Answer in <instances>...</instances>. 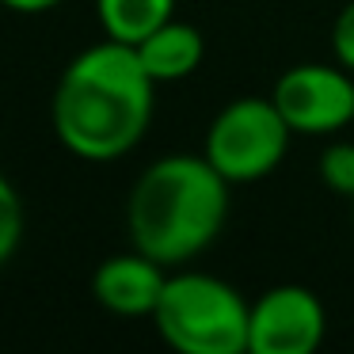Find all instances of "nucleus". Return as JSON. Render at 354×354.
Listing matches in <instances>:
<instances>
[{
	"mask_svg": "<svg viewBox=\"0 0 354 354\" xmlns=\"http://www.w3.org/2000/svg\"><path fill=\"white\" fill-rule=\"evenodd\" d=\"M324 335H328V313L308 286L282 282L252 301L248 354H313Z\"/></svg>",
	"mask_w": 354,
	"mask_h": 354,
	"instance_id": "6",
	"label": "nucleus"
},
{
	"mask_svg": "<svg viewBox=\"0 0 354 354\" xmlns=\"http://www.w3.org/2000/svg\"><path fill=\"white\" fill-rule=\"evenodd\" d=\"M95 16L107 39L138 46L145 35L176 16V0H95Z\"/></svg>",
	"mask_w": 354,
	"mask_h": 354,
	"instance_id": "9",
	"label": "nucleus"
},
{
	"mask_svg": "<svg viewBox=\"0 0 354 354\" xmlns=\"http://www.w3.org/2000/svg\"><path fill=\"white\" fill-rule=\"evenodd\" d=\"M156 80L138 50L103 39L65 65L54 88V133L80 160H118L149 133Z\"/></svg>",
	"mask_w": 354,
	"mask_h": 354,
	"instance_id": "1",
	"label": "nucleus"
},
{
	"mask_svg": "<svg viewBox=\"0 0 354 354\" xmlns=\"http://www.w3.org/2000/svg\"><path fill=\"white\" fill-rule=\"evenodd\" d=\"M229 179L191 153L153 160L126 198V229L138 252L164 267L202 255L229 221Z\"/></svg>",
	"mask_w": 354,
	"mask_h": 354,
	"instance_id": "2",
	"label": "nucleus"
},
{
	"mask_svg": "<svg viewBox=\"0 0 354 354\" xmlns=\"http://www.w3.org/2000/svg\"><path fill=\"white\" fill-rule=\"evenodd\" d=\"M320 179L331 194L354 198V141H331L320 153Z\"/></svg>",
	"mask_w": 354,
	"mask_h": 354,
	"instance_id": "10",
	"label": "nucleus"
},
{
	"mask_svg": "<svg viewBox=\"0 0 354 354\" xmlns=\"http://www.w3.org/2000/svg\"><path fill=\"white\" fill-rule=\"evenodd\" d=\"M138 57L145 65V73L156 80V84H171V80L191 77L194 69L206 57V42H202V31L183 19L171 16L168 24H160L153 35L138 42Z\"/></svg>",
	"mask_w": 354,
	"mask_h": 354,
	"instance_id": "8",
	"label": "nucleus"
},
{
	"mask_svg": "<svg viewBox=\"0 0 354 354\" xmlns=\"http://www.w3.org/2000/svg\"><path fill=\"white\" fill-rule=\"evenodd\" d=\"M293 130L270 95H244L225 103L206 130L202 156L229 183H259L282 168Z\"/></svg>",
	"mask_w": 354,
	"mask_h": 354,
	"instance_id": "4",
	"label": "nucleus"
},
{
	"mask_svg": "<svg viewBox=\"0 0 354 354\" xmlns=\"http://www.w3.org/2000/svg\"><path fill=\"white\" fill-rule=\"evenodd\" d=\"M24 198H19V191L12 187V179L0 176V267L16 255L19 240H24Z\"/></svg>",
	"mask_w": 354,
	"mask_h": 354,
	"instance_id": "11",
	"label": "nucleus"
},
{
	"mask_svg": "<svg viewBox=\"0 0 354 354\" xmlns=\"http://www.w3.org/2000/svg\"><path fill=\"white\" fill-rule=\"evenodd\" d=\"M331 57L346 73H354V0H346L331 24Z\"/></svg>",
	"mask_w": 354,
	"mask_h": 354,
	"instance_id": "12",
	"label": "nucleus"
},
{
	"mask_svg": "<svg viewBox=\"0 0 354 354\" xmlns=\"http://www.w3.org/2000/svg\"><path fill=\"white\" fill-rule=\"evenodd\" d=\"M270 100L293 133L335 138L354 130V73L339 62H305L286 69L270 88Z\"/></svg>",
	"mask_w": 354,
	"mask_h": 354,
	"instance_id": "5",
	"label": "nucleus"
},
{
	"mask_svg": "<svg viewBox=\"0 0 354 354\" xmlns=\"http://www.w3.org/2000/svg\"><path fill=\"white\" fill-rule=\"evenodd\" d=\"M149 320L179 354H248L252 301L217 274L176 270Z\"/></svg>",
	"mask_w": 354,
	"mask_h": 354,
	"instance_id": "3",
	"label": "nucleus"
},
{
	"mask_svg": "<svg viewBox=\"0 0 354 354\" xmlns=\"http://www.w3.org/2000/svg\"><path fill=\"white\" fill-rule=\"evenodd\" d=\"M4 8H12V12H46V8H54V4H62V0H0Z\"/></svg>",
	"mask_w": 354,
	"mask_h": 354,
	"instance_id": "13",
	"label": "nucleus"
},
{
	"mask_svg": "<svg viewBox=\"0 0 354 354\" xmlns=\"http://www.w3.org/2000/svg\"><path fill=\"white\" fill-rule=\"evenodd\" d=\"M351 221H354V198H351Z\"/></svg>",
	"mask_w": 354,
	"mask_h": 354,
	"instance_id": "14",
	"label": "nucleus"
},
{
	"mask_svg": "<svg viewBox=\"0 0 354 354\" xmlns=\"http://www.w3.org/2000/svg\"><path fill=\"white\" fill-rule=\"evenodd\" d=\"M164 282H168V267L130 244V252L107 255L95 267L92 293L115 316H153Z\"/></svg>",
	"mask_w": 354,
	"mask_h": 354,
	"instance_id": "7",
	"label": "nucleus"
}]
</instances>
